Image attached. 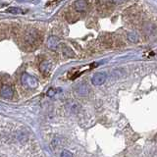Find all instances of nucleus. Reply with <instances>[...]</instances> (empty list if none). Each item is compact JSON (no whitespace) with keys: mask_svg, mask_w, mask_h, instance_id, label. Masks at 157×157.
Masks as SVG:
<instances>
[{"mask_svg":"<svg viewBox=\"0 0 157 157\" xmlns=\"http://www.w3.org/2000/svg\"><path fill=\"white\" fill-rule=\"evenodd\" d=\"M106 81V74L105 73H96L92 77L91 82L94 86H101Z\"/></svg>","mask_w":157,"mask_h":157,"instance_id":"nucleus-1","label":"nucleus"},{"mask_svg":"<svg viewBox=\"0 0 157 157\" xmlns=\"http://www.w3.org/2000/svg\"><path fill=\"white\" fill-rule=\"evenodd\" d=\"M112 2H115V3H120V0H112Z\"/></svg>","mask_w":157,"mask_h":157,"instance_id":"nucleus-9","label":"nucleus"},{"mask_svg":"<svg viewBox=\"0 0 157 157\" xmlns=\"http://www.w3.org/2000/svg\"><path fill=\"white\" fill-rule=\"evenodd\" d=\"M1 94H2V96H3V97H6V98L11 97V96H12V94H13V91H12V88H11L10 86H5L1 89Z\"/></svg>","mask_w":157,"mask_h":157,"instance_id":"nucleus-4","label":"nucleus"},{"mask_svg":"<svg viewBox=\"0 0 157 157\" xmlns=\"http://www.w3.org/2000/svg\"><path fill=\"white\" fill-rule=\"evenodd\" d=\"M75 6L78 10L83 11L88 7V3H86V0H77V1L75 2Z\"/></svg>","mask_w":157,"mask_h":157,"instance_id":"nucleus-3","label":"nucleus"},{"mask_svg":"<svg viewBox=\"0 0 157 157\" xmlns=\"http://www.w3.org/2000/svg\"><path fill=\"white\" fill-rule=\"evenodd\" d=\"M23 83H26V85L28 86H30V88H36L37 86L36 81L34 80V78H31V76H29L28 74L23 75Z\"/></svg>","mask_w":157,"mask_h":157,"instance_id":"nucleus-2","label":"nucleus"},{"mask_svg":"<svg viewBox=\"0 0 157 157\" xmlns=\"http://www.w3.org/2000/svg\"><path fill=\"white\" fill-rule=\"evenodd\" d=\"M62 155H63V156H71V155H72V154H69V153L63 152V153H62Z\"/></svg>","mask_w":157,"mask_h":157,"instance_id":"nucleus-8","label":"nucleus"},{"mask_svg":"<svg viewBox=\"0 0 157 157\" xmlns=\"http://www.w3.org/2000/svg\"><path fill=\"white\" fill-rule=\"evenodd\" d=\"M40 69H41V71L43 72H47L48 69H49V65L47 62H43L42 64H40Z\"/></svg>","mask_w":157,"mask_h":157,"instance_id":"nucleus-6","label":"nucleus"},{"mask_svg":"<svg viewBox=\"0 0 157 157\" xmlns=\"http://www.w3.org/2000/svg\"><path fill=\"white\" fill-rule=\"evenodd\" d=\"M128 36H129V39L131 40V41H133H133H136V40H138V36H136V34L135 33L130 34Z\"/></svg>","mask_w":157,"mask_h":157,"instance_id":"nucleus-7","label":"nucleus"},{"mask_svg":"<svg viewBox=\"0 0 157 157\" xmlns=\"http://www.w3.org/2000/svg\"><path fill=\"white\" fill-rule=\"evenodd\" d=\"M8 12L12 13V14H18V15H20V14H25V11L21 9V8H16V7H11V8H8Z\"/></svg>","mask_w":157,"mask_h":157,"instance_id":"nucleus-5","label":"nucleus"}]
</instances>
